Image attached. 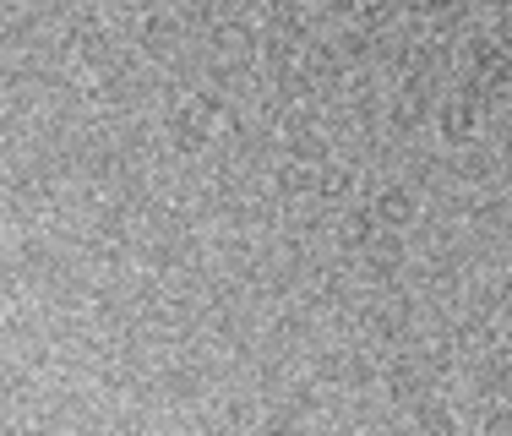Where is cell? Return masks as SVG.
<instances>
[{"label": "cell", "instance_id": "5b68a950", "mask_svg": "<svg viewBox=\"0 0 512 436\" xmlns=\"http://www.w3.org/2000/svg\"><path fill=\"white\" fill-rule=\"evenodd\" d=\"M463 0H404V17H420V22H442L453 17Z\"/></svg>", "mask_w": 512, "mask_h": 436}, {"label": "cell", "instance_id": "3957f363", "mask_svg": "<svg viewBox=\"0 0 512 436\" xmlns=\"http://www.w3.org/2000/svg\"><path fill=\"white\" fill-rule=\"evenodd\" d=\"M333 6L344 11V22L360 28V33H376V28H387V22L404 17V0H333Z\"/></svg>", "mask_w": 512, "mask_h": 436}, {"label": "cell", "instance_id": "6da1fadb", "mask_svg": "<svg viewBox=\"0 0 512 436\" xmlns=\"http://www.w3.org/2000/svg\"><path fill=\"white\" fill-rule=\"evenodd\" d=\"M453 66H458V88H469L474 99L502 104L512 93V50L496 33H469V39L458 44Z\"/></svg>", "mask_w": 512, "mask_h": 436}, {"label": "cell", "instance_id": "277c9868", "mask_svg": "<svg viewBox=\"0 0 512 436\" xmlns=\"http://www.w3.org/2000/svg\"><path fill=\"white\" fill-rule=\"evenodd\" d=\"M284 148L295 153V159H311V164L327 159V137H316V120H311V115H295V120H289Z\"/></svg>", "mask_w": 512, "mask_h": 436}, {"label": "cell", "instance_id": "8992f818", "mask_svg": "<svg viewBox=\"0 0 512 436\" xmlns=\"http://www.w3.org/2000/svg\"><path fill=\"white\" fill-rule=\"evenodd\" d=\"M491 33H496V39H502L507 50H512V0H502V6H496V22H491Z\"/></svg>", "mask_w": 512, "mask_h": 436}, {"label": "cell", "instance_id": "7a4b0ae2", "mask_svg": "<svg viewBox=\"0 0 512 436\" xmlns=\"http://www.w3.org/2000/svg\"><path fill=\"white\" fill-rule=\"evenodd\" d=\"M436 131H442V142H453V148H463V142H474L485 131V115H491V104L474 99L469 88H447L436 93Z\"/></svg>", "mask_w": 512, "mask_h": 436}]
</instances>
